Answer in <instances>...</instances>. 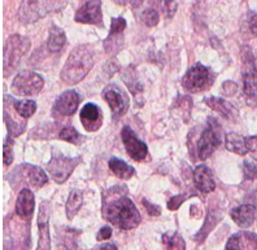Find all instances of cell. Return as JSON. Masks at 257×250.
I'll list each match as a JSON object with an SVG mask.
<instances>
[{
	"mask_svg": "<svg viewBox=\"0 0 257 250\" xmlns=\"http://www.w3.org/2000/svg\"><path fill=\"white\" fill-rule=\"evenodd\" d=\"M74 20L79 24H90V25L103 26L100 0H85V3L75 13Z\"/></svg>",
	"mask_w": 257,
	"mask_h": 250,
	"instance_id": "30bf717a",
	"label": "cell"
},
{
	"mask_svg": "<svg viewBox=\"0 0 257 250\" xmlns=\"http://www.w3.org/2000/svg\"><path fill=\"white\" fill-rule=\"evenodd\" d=\"M94 52L88 46H78L72 51L61 70V79L68 85H77L94 66Z\"/></svg>",
	"mask_w": 257,
	"mask_h": 250,
	"instance_id": "7a4b0ae2",
	"label": "cell"
},
{
	"mask_svg": "<svg viewBox=\"0 0 257 250\" xmlns=\"http://www.w3.org/2000/svg\"><path fill=\"white\" fill-rule=\"evenodd\" d=\"M92 250H117V246L114 244H103L96 246Z\"/></svg>",
	"mask_w": 257,
	"mask_h": 250,
	"instance_id": "ee69618b",
	"label": "cell"
},
{
	"mask_svg": "<svg viewBox=\"0 0 257 250\" xmlns=\"http://www.w3.org/2000/svg\"><path fill=\"white\" fill-rule=\"evenodd\" d=\"M66 0H22L19 20L22 24H33L50 13L64 10Z\"/></svg>",
	"mask_w": 257,
	"mask_h": 250,
	"instance_id": "3957f363",
	"label": "cell"
},
{
	"mask_svg": "<svg viewBox=\"0 0 257 250\" xmlns=\"http://www.w3.org/2000/svg\"><path fill=\"white\" fill-rule=\"evenodd\" d=\"M66 43V35L65 33L57 26H51L50 29V37H48L47 47L51 52H59L63 50V47Z\"/></svg>",
	"mask_w": 257,
	"mask_h": 250,
	"instance_id": "603a6c76",
	"label": "cell"
},
{
	"mask_svg": "<svg viewBox=\"0 0 257 250\" xmlns=\"http://www.w3.org/2000/svg\"><path fill=\"white\" fill-rule=\"evenodd\" d=\"M24 167L26 170V178H28V181L30 183V185H33L35 188H41L44 184H47V174L41 167L32 165H24Z\"/></svg>",
	"mask_w": 257,
	"mask_h": 250,
	"instance_id": "7402d4cb",
	"label": "cell"
},
{
	"mask_svg": "<svg viewBox=\"0 0 257 250\" xmlns=\"http://www.w3.org/2000/svg\"><path fill=\"white\" fill-rule=\"evenodd\" d=\"M81 162V157L78 158H70L65 157L61 153H54L52 160L48 162L47 170L51 174L52 179L59 184H63L66 179L69 178L73 170Z\"/></svg>",
	"mask_w": 257,
	"mask_h": 250,
	"instance_id": "ba28073f",
	"label": "cell"
},
{
	"mask_svg": "<svg viewBox=\"0 0 257 250\" xmlns=\"http://www.w3.org/2000/svg\"><path fill=\"white\" fill-rule=\"evenodd\" d=\"M245 141H247L248 152L257 161V136H249V138L245 139Z\"/></svg>",
	"mask_w": 257,
	"mask_h": 250,
	"instance_id": "f35d334b",
	"label": "cell"
},
{
	"mask_svg": "<svg viewBox=\"0 0 257 250\" xmlns=\"http://www.w3.org/2000/svg\"><path fill=\"white\" fill-rule=\"evenodd\" d=\"M30 48V41L21 35H11L4 46V75L10 77L11 73L16 69L21 59L28 54Z\"/></svg>",
	"mask_w": 257,
	"mask_h": 250,
	"instance_id": "277c9868",
	"label": "cell"
},
{
	"mask_svg": "<svg viewBox=\"0 0 257 250\" xmlns=\"http://www.w3.org/2000/svg\"><path fill=\"white\" fill-rule=\"evenodd\" d=\"M13 108L16 109L17 114L22 118H30L37 110V104L33 100L26 101H13Z\"/></svg>",
	"mask_w": 257,
	"mask_h": 250,
	"instance_id": "83f0119b",
	"label": "cell"
},
{
	"mask_svg": "<svg viewBox=\"0 0 257 250\" xmlns=\"http://www.w3.org/2000/svg\"><path fill=\"white\" fill-rule=\"evenodd\" d=\"M205 104L210 109L216 110L220 114H222L225 118L227 119H235L238 117V109L234 105L229 103V101L223 100V99H218V97H205Z\"/></svg>",
	"mask_w": 257,
	"mask_h": 250,
	"instance_id": "ffe728a7",
	"label": "cell"
},
{
	"mask_svg": "<svg viewBox=\"0 0 257 250\" xmlns=\"http://www.w3.org/2000/svg\"><path fill=\"white\" fill-rule=\"evenodd\" d=\"M35 198L30 189L25 188L20 192L16 201V214L22 218H30L34 211Z\"/></svg>",
	"mask_w": 257,
	"mask_h": 250,
	"instance_id": "d6986e66",
	"label": "cell"
},
{
	"mask_svg": "<svg viewBox=\"0 0 257 250\" xmlns=\"http://www.w3.org/2000/svg\"><path fill=\"white\" fill-rule=\"evenodd\" d=\"M43 78L34 72H21L12 83V91L20 96H32L43 88Z\"/></svg>",
	"mask_w": 257,
	"mask_h": 250,
	"instance_id": "9c48e42d",
	"label": "cell"
},
{
	"mask_svg": "<svg viewBox=\"0 0 257 250\" xmlns=\"http://www.w3.org/2000/svg\"><path fill=\"white\" fill-rule=\"evenodd\" d=\"M79 105V96L75 91H65L54 105V114L60 117L72 116L77 112Z\"/></svg>",
	"mask_w": 257,
	"mask_h": 250,
	"instance_id": "5bb4252c",
	"label": "cell"
},
{
	"mask_svg": "<svg viewBox=\"0 0 257 250\" xmlns=\"http://www.w3.org/2000/svg\"><path fill=\"white\" fill-rule=\"evenodd\" d=\"M226 250H257V234L252 232L232 234L226 244Z\"/></svg>",
	"mask_w": 257,
	"mask_h": 250,
	"instance_id": "2e32d148",
	"label": "cell"
},
{
	"mask_svg": "<svg viewBox=\"0 0 257 250\" xmlns=\"http://www.w3.org/2000/svg\"><path fill=\"white\" fill-rule=\"evenodd\" d=\"M214 75L207 66L196 64L187 70L182 78V86L190 92H200L205 91L213 85Z\"/></svg>",
	"mask_w": 257,
	"mask_h": 250,
	"instance_id": "8992f818",
	"label": "cell"
},
{
	"mask_svg": "<svg viewBox=\"0 0 257 250\" xmlns=\"http://www.w3.org/2000/svg\"><path fill=\"white\" fill-rule=\"evenodd\" d=\"M103 97L109 104L110 110L113 113V118L117 119L123 116L128 108V103L126 97L121 94V91L117 90L114 86H108L104 88Z\"/></svg>",
	"mask_w": 257,
	"mask_h": 250,
	"instance_id": "4fadbf2b",
	"label": "cell"
},
{
	"mask_svg": "<svg viewBox=\"0 0 257 250\" xmlns=\"http://www.w3.org/2000/svg\"><path fill=\"white\" fill-rule=\"evenodd\" d=\"M78 231H74V229H65L63 233L60 234L59 245L61 250H81L78 246V242H77V234Z\"/></svg>",
	"mask_w": 257,
	"mask_h": 250,
	"instance_id": "484cf974",
	"label": "cell"
},
{
	"mask_svg": "<svg viewBox=\"0 0 257 250\" xmlns=\"http://www.w3.org/2000/svg\"><path fill=\"white\" fill-rule=\"evenodd\" d=\"M79 117H81L82 125H83L85 130H87L88 132H94L100 128L103 116H101L100 109L95 104H86Z\"/></svg>",
	"mask_w": 257,
	"mask_h": 250,
	"instance_id": "9a60e30c",
	"label": "cell"
},
{
	"mask_svg": "<svg viewBox=\"0 0 257 250\" xmlns=\"http://www.w3.org/2000/svg\"><path fill=\"white\" fill-rule=\"evenodd\" d=\"M126 29V21L122 19V17H114L112 19V22H110V32L109 35L113 37V35H121L122 32Z\"/></svg>",
	"mask_w": 257,
	"mask_h": 250,
	"instance_id": "d590c367",
	"label": "cell"
},
{
	"mask_svg": "<svg viewBox=\"0 0 257 250\" xmlns=\"http://www.w3.org/2000/svg\"><path fill=\"white\" fill-rule=\"evenodd\" d=\"M194 180L195 185H196V188L201 193H210L216 188V183H214L212 171L208 169L207 166L200 165L196 167L194 172Z\"/></svg>",
	"mask_w": 257,
	"mask_h": 250,
	"instance_id": "ac0fdd59",
	"label": "cell"
},
{
	"mask_svg": "<svg viewBox=\"0 0 257 250\" xmlns=\"http://www.w3.org/2000/svg\"><path fill=\"white\" fill-rule=\"evenodd\" d=\"M4 121H6L7 128H8V135H11V136H19V135H21L24 132V130L26 127V122H13L10 113L7 112L6 109H4Z\"/></svg>",
	"mask_w": 257,
	"mask_h": 250,
	"instance_id": "f546056e",
	"label": "cell"
},
{
	"mask_svg": "<svg viewBox=\"0 0 257 250\" xmlns=\"http://www.w3.org/2000/svg\"><path fill=\"white\" fill-rule=\"evenodd\" d=\"M82 201H83V197H82V193L79 191H73L72 193L69 194L68 197V201H66V216L69 220H72L77 213H78V210L81 209L82 206Z\"/></svg>",
	"mask_w": 257,
	"mask_h": 250,
	"instance_id": "d4e9b609",
	"label": "cell"
},
{
	"mask_svg": "<svg viewBox=\"0 0 257 250\" xmlns=\"http://www.w3.org/2000/svg\"><path fill=\"white\" fill-rule=\"evenodd\" d=\"M123 81H125L128 90L132 91L133 95L137 96L138 92H142V86L139 85V81L137 79V75H135V73L133 70H126L125 74H123Z\"/></svg>",
	"mask_w": 257,
	"mask_h": 250,
	"instance_id": "4dcf8cb0",
	"label": "cell"
},
{
	"mask_svg": "<svg viewBox=\"0 0 257 250\" xmlns=\"http://www.w3.org/2000/svg\"><path fill=\"white\" fill-rule=\"evenodd\" d=\"M243 170H244L245 179H248V180H254V179H257V165L245 161L244 165H243Z\"/></svg>",
	"mask_w": 257,
	"mask_h": 250,
	"instance_id": "8d00e7d4",
	"label": "cell"
},
{
	"mask_svg": "<svg viewBox=\"0 0 257 250\" xmlns=\"http://www.w3.org/2000/svg\"><path fill=\"white\" fill-rule=\"evenodd\" d=\"M247 21L249 32L253 35H257V12H249Z\"/></svg>",
	"mask_w": 257,
	"mask_h": 250,
	"instance_id": "60d3db41",
	"label": "cell"
},
{
	"mask_svg": "<svg viewBox=\"0 0 257 250\" xmlns=\"http://www.w3.org/2000/svg\"><path fill=\"white\" fill-rule=\"evenodd\" d=\"M159 19H160L159 12L156 10H154V8H148V10H146L145 12L142 13V21L145 22L147 26H150V28L156 26L157 22H159Z\"/></svg>",
	"mask_w": 257,
	"mask_h": 250,
	"instance_id": "d6a6232c",
	"label": "cell"
},
{
	"mask_svg": "<svg viewBox=\"0 0 257 250\" xmlns=\"http://www.w3.org/2000/svg\"><path fill=\"white\" fill-rule=\"evenodd\" d=\"M225 144L226 148H227L230 152H234V153L240 154V156L247 154V141H245V139L243 138L241 135L235 134V132H230V134L226 135Z\"/></svg>",
	"mask_w": 257,
	"mask_h": 250,
	"instance_id": "44dd1931",
	"label": "cell"
},
{
	"mask_svg": "<svg viewBox=\"0 0 257 250\" xmlns=\"http://www.w3.org/2000/svg\"><path fill=\"white\" fill-rule=\"evenodd\" d=\"M3 156H4V163L7 166H10L13 161V141L12 136L8 135L4 140V148H3Z\"/></svg>",
	"mask_w": 257,
	"mask_h": 250,
	"instance_id": "e575fe53",
	"label": "cell"
},
{
	"mask_svg": "<svg viewBox=\"0 0 257 250\" xmlns=\"http://www.w3.org/2000/svg\"><path fill=\"white\" fill-rule=\"evenodd\" d=\"M109 169L114 175L123 180H127L135 174V170L132 166H128L125 161L118 160V158H112L109 161Z\"/></svg>",
	"mask_w": 257,
	"mask_h": 250,
	"instance_id": "cb8c5ba5",
	"label": "cell"
},
{
	"mask_svg": "<svg viewBox=\"0 0 257 250\" xmlns=\"http://www.w3.org/2000/svg\"><path fill=\"white\" fill-rule=\"evenodd\" d=\"M112 236V228H110L109 225H105L100 231L97 232L96 234V240L97 241H104V240H108V238Z\"/></svg>",
	"mask_w": 257,
	"mask_h": 250,
	"instance_id": "7bdbcfd3",
	"label": "cell"
},
{
	"mask_svg": "<svg viewBox=\"0 0 257 250\" xmlns=\"http://www.w3.org/2000/svg\"><path fill=\"white\" fill-rule=\"evenodd\" d=\"M236 91H238V86L234 82L227 81L222 85V92L225 96H232V95L236 94Z\"/></svg>",
	"mask_w": 257,
	"mask_h": 250,
	"instance_id": "74e56055",
	"label": "cell"
},
{
	"mask_svg": "<svg viewBox=\"0 0 257 250\" xmlns=\"http://www.w3.org/2000/svg\"><path fill=\"white\" fill-rule=\"evenodd\" d=\"M142 202H143V205H145L146 210H147V213L150 214V215H152V216L160 215V213H161L160 207L156 206V205H154V203L148 202V201L146 200V198L143 201H142Z\"/></svg>",
	"mask_w": 257,
	"mask_h": 250,
	"instance_id": "b9f144b4",
	"label": "cell"
},
{
	"mask_svg": "<svg viewBox=\"0 0 257 250\" xmlns=\"http://www.w3.org/2000/svg\"><path fill=\"white\" fill-rule=\"evenodd\" d=\"M243 90L247 103L251 107H257V73L254 68V59L251 50L243 48Z\"/></svg>",
	"mask_w": 257,
	"mask_h": 250,
	"instance_id": "5b68a950",
	"label": "cell"
},
{
	"mask_svg": "<svg viewBox=\"0 0 257 250\" xmlns=\"http://www.w3.org/2000/svg\"><path fill=\"white\" fill-rule=\"evenodd\" d=\"M221 144V130L216 119H209L208 127L201 132L198 140V154L201 161H205L212 156Z\"/></svg>",
	"mask_w": 257,
	"mask_h": 250,
	"instance_id": "52a82bcc",
	"label": "cell"
},
{
	"mask_svg": "<svg viewBox=\"0 0 257 250\" xmlns=\"http://www.w3.org/2000/svg\"><path fill=\"white\" fill-rule=\"evenodd\" d=\"M50 214L51 206L48 201H43L39 206L38 214V229H39V240L37 250H51L50 238Z\"/></svg>",
	"mask_w": 257,
	"mask_h": 250,
	"instance_id": "8fae6325",
	"label": "cell"
},
{
	"mask_svg": "<svg viewBox=\"0 0 257 250\" xmlns=\"http://www.w3.org/2000/svg\"><path fill=\"white\" fill-rule=\"evenodd\" d=\"M103 216L119 229H133L139 225L142 218L138 209L127 197V188L117 185L104 194Z\"/></svg>",
	"mask_w": 257,
	"mask_h": 250,
	"instance_id": "6da1fadb",
	"label": "cell"
},
{
	"mask_svg": "<svg viewBox=\"0 0 257 250\" xmlns=\"http://www.w3.org/2000/svg\"><path fill=\"white\" fill-rule=\"evenodd\" d=\"M230 215L239 227L248 228L253 224L254 218H256V206L253 203H244V205H240V206L232 209Z\"/></svg>",
	"mask_w": 257,
	"mask_h": 250,
	"instance_id": "e0dca14e",
	"label": "cell"
},
{
	"mask_svg": "<svg viewBox=\"0 0 257 250\" xmlns=\"http://www.w3.org/2000/svg\"><path fill=\"white\" fill-rule=\"evenodd\" d=\"M164 244L166 245L168 250H186L185 240L178 233H165L163 236Z\"/></svg>",
	"mask_w": 257,
	"mask_h": 250,
	"instance_id": "f1b7e54d",
	"label": "cell"
},
{
	"mask_svg": "<svg viewBox=\"0 0 257 250\" xmlns=\"http://www.w3.org/2000/svg\"><path fill=\"white\" fill-rule=\"evenodd\" d=\"M186 198H187V196H181V194L179 196H174L168 202V207H169V210H177L179 207V205H182L185 202Z\"/></svg>",
	"mask_w": 257,
	"mask_h": 250,
	"instance_id": "ab89813d",
	"label": "cell"
},
{
	"mask_svg": "<svg viewBox=\"0 0 257 250\" xmlns=\"http://www.w3.org/2000/svg\"><path fill=\"white\" fill-rule=\"evenodd\" d=\"M220 214L216 213L214 210H209V214H208L207 219H205L204 227L199 231V233L195 236V240L198 241V242H203V241L205 240V237L208 236V233L213 229V227L217 224V222L220 220Z\"/></svg>",
	"mask_w": 257,
	"mask_h": 250,
	"instance_id": "4316f807",
	"label": "cell"
},
{
	"mask_svg": "<svg viewBox=\"0 0 257 250\" xmlns=\"http://www.w3.org/2000/svg\"><path fill=\"white\" fill-rule=\"evenodd\" d=\"M59 138L61 139V140L68 141V143L78 144V139L81 138V136H79V134L75 131L74 128L70 127V126H68V127H64L63 130L60 131Z\"/></svg>",
	"mask_w": 257,
	"mask_h": 250,
	"instance_id": "1f68e13d",
	"label": "cell"
},
{
	"mask_svg": "<svg viewBox=\"0 0 257 250\" xmlns=\"http://www.w3.org/2000/svg\"><path fill=\"white\" fill-rule=\"evenodd\" d=\"M122 140L123 144H125V148L127 150L128 156L132 157L133 160L135 161H143L147 157L148 153V149H147V145L142 140H139L135 134L133 132V130L127 126L122 128Z\"/></svg>",
	"mask_w": 257,
	"mask_h": 250,
	"instance_id": "7c38bea8",
	"label": "cell"
},
{
	"mask_svg": "<svg viewBox=\"0 0 257 250\" xmlns=\"http://www.w3.org/2000/svg\"><path fill=\"white\" fill-rule=\"evenodd\" d=\"M160 8L166 19H172L177 12V3L174 0H160Z\"/></svg>",
	"mask_w": 257,
	"mask_h": 250,
	"instance_id": "836d02e7",
	"label": "cell"
}]
</instances>
